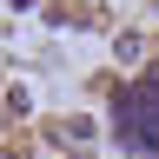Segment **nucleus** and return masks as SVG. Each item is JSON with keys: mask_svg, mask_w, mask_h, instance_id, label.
I'll list each match as a JSON object with an SVG mask.
<instances>
[{"mask_svg": "<svg viewBox=\"0 0 159 159\" xmlns=\"http://www.w3.org/2000/svg\"><path fill=\"white\" fill-rule=\"evenodd\" d=\"M113 126H119V139L126 146H139V152H159V66L139 80V86L113 106Z\"/></svg>", "mask_w": 159, "mask_h": 159, "instance_id": "obj_1", "label": "nucleus"}]
</instances>
